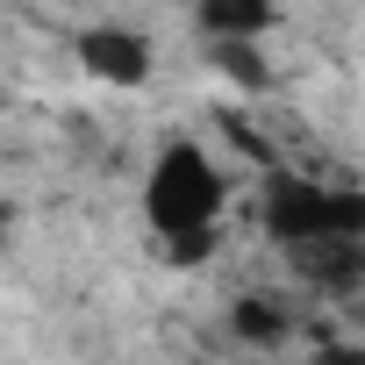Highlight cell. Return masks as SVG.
I'll return each mask as SVG.
<instances>
[{"label":"cell","instance_id":"cell-5","mask_svg":"<svg viewBox=\"0 0 365 365\" xmlns=\"http://www.w3.org/2000/svg\"><path fill=\"white\" fill-rule=\"evenodd\" d=\"M230 329H237V344H251V351H279V344L294 336V308L272 301V294H237V301H230Z\"/></svg>","mask_w":365,"mask_h":365},{"label":"cell","instance_id":"cell-4","mask_svg":"<svg viewBox=\"0 0 365 365\" xmlns=\"http://www.w3.org/2000/svg\"><path fill=\"white\" fill-rule=\"evenodd\" d=\"M287 258L315 294H351L365 279V237H308V244H287Z\"/></svg>","mask_w":365,"mask_h":365},{"label":"cell","instance_id":"cell-1","mask_svg":"<svg viewBox=\"0 0 365 365\" xmlns=\"http://www.w3.org/2000/svg\"><path fill=\"white\" fill-rule=\"evenodd\" d=\"M222 172L208 165V150L201 143H165L158 158H150V179H143V215H150V230L158 237H201V230H215L222 222Z\"/></svg>","mask_w":365,"mask_h":365},{"label":"cell","instance_id":"cell-6","mask_svg":"<svg viewBox=\"0 0 365 365\" xmlns=\"http://www.w3.org/2000/svg\"><path fill=\"white\" fill-rule=\"evenodd\" d=\"M258 43H265V36H208V65L230 72L244 93H265V86H272V65H265Z\"/></svg>","mask_w":365,"mask_h":365},{"label":"cell","instance_id":"cell-8","mask_svg":"<svg viewBox=\"0 0 365 365\" xmlns=\"http://www.w3.org/2000/svg\"><path fill=\"white\" fill-rule=\"evenodd\" d=\"M8 230H15V208H8V194H0V244H8Z\"/></svg>","mask_w":365,"mask_h":365},{"label":"cell","instance_id":"cell-2","mask_svg":"<svg viewBox=\"0 0 365 365\" xmlns=\"http://www.w3.org/2000/svg\"><path fill=\"white\" fill-rule=\"evenodd\" d=\"M265 237L272 244H308V237H365V194H336L322 179H301V172H279L265 179Z\"/></svg>","mask_w":365,"mask_h":365},{"label":"cell","instance_id":"cell-3","mask_svg":"<svg viewBox=\"0 0 365 365\" xmlns=\"http://www.w3.org/2000/svg\"><path fill=\"white\" fill-rule=\"evenodd\" d=\"M72 51H79L86 79H101V86H143V79H150V36H143V29L101 22V29H79Z\"/></svg>","mask_w":365,"mask_h":365},{"label":"cell","instance_id":"cell-7","mask_svg":"<svg viewBox=\"0 0 365 365\" xmlns=\"http://www.w3.org/2000/svg\"><path fill=\"white\" fill-rule=\"evenodd\" d=\"M279 22L272 0H201V29L208 36H265Z\"/></svg>","mask_w":365,"mask_h":365}]
</instances>
